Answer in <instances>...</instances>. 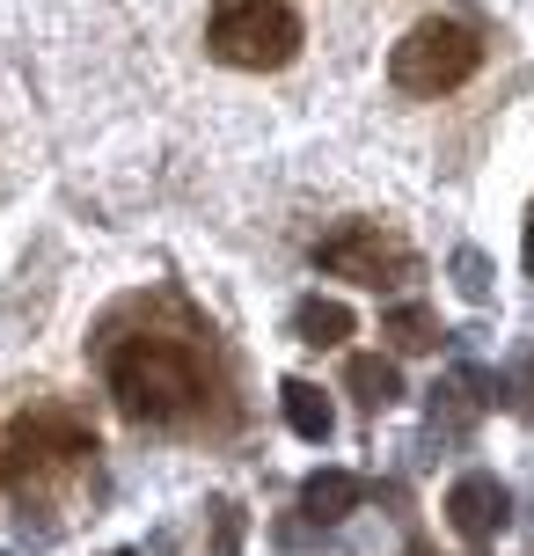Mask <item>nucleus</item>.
Listing matches in <instances>:
<instances>
[{
    "instance_id": "obj_7",
    "label": "nucleus",
    "mask_w": 534,
    "mask_h": 556,
    "mask_svg": "<svg viewBox=\"0 0 534 556\" xmlns=\"http://www.w3.org/2000/svg\"><path fill=\"white\" fill-rule=\"evenodd\" d=\"M366 498V483L352 469H315L308 483H301V513L308 520H322V528H338V520H352Z\"/></svg>"
},
{
    "instance_id": "obj_1",
    "label": "nucleus",
    "mask_w": 534,
    "mask_h": 556,
    "mask_svg": "<svg viewBox=\"0 0 534 556\" xmlns=\"http://www.w3.org/2000/svg\"><path fill=\"white\" fill-rule=\"evenodd\" d=\"M103 381L132 425H191L213 395V366L198 352V330H132L103 344Z\"/></svg>"
},
{
    "instance_id": "obj_11",
    "label": "nucleus",
    "mask_w": 534,
    "mask_h": 556,
    "mask_svg": "<svg viewBox=\"0 0 534 556\" xmlns=\"http://www.w3.org/2000/svg\"><path fill=\"white\" fill-rule=\"evenodd\" d=\"M381 337H395V352H432V344H440V323H432V307L403 301V307L381 315Z\"/></svg>"
},
{
    "instance_id": "obj_2",
    "label": "nucleus",
    "mask_w": 534,
    "mask_h": 556,
    "mask_svg": "<svg viewBox=\"0 0 534 556\" xmlns=\"http://www.w3.org/2000/svg\"><path fill=\"white\" fill-rule=\"evenodd\" d=\"M205 52L242 74H279L301 52V15L285 0H220L205 23Z\"/></svg>"
},
{
    "instance_id": "obj_14",
    "label": "nucleus",
    "mask_w": 534,
    "mask_h": 556,
    "mask_svg": "<svg viewBox=\"0 0 534 556\" xmlns=\"http://www.w3.org/2000/svg\"><path fill=\"white\" fill-rule=\"evenodd\" d=\"M520 256H527V278H534V213H527V250H520Z\"/></svg>"
},
{
    "instance_id": "obj_6",
    "label": "nucleus",
    "mask_w": 534,
    "mask_h": 556,
    "mask_svg": "<svg viewBox=\"0 0 534 556\" xmlns=\"http://www.w3.org/2000/svg\"><path fill=\"white\" fill-rule=\"evenodd\" d=\"M506 520H512V491L498 483V476L469 469L447 491V528L461 534V542H498V534H506Z\"/></svg>"
},
{
    "instance_id": "obj_12",
    "label": "nucleus",
    "mask_w": 534,
    "mask_h": 556,
    "mask_svg": "<svg viewBox=\"0 0 534 556\" xmlns=\"http://www.w3.org/2000/svg\"><path fill=\"white\" fill-rule=\"evenodd\" d=\"M454 286L469 293V301H491V264L476 250H454Z\"/></svg>"
},
{
    "instance_id": "obj_9",
    "label": "nucleus",
    "mask_w": 534,
    "mask_h": 556,
    "mask_svg": "<svg viewBox=\"0 0 534 556\" xmlns=\"http://www.w3.org/2000/svg\"><path fill=\"white\" fill-rule=\"evenodd\" d=\"M279 403H285V425H293V432H301V440H330V432H338V410H330V403H322V389H315V381H285L279 389Z\"/></svg>"
},
{
    "instance_id": "obj_4",
    "label": "nucleus",
    "mask_w": 534,
    "mask_h": 556,
    "mask_svg": "<svg viewBox=\"0 0 534 556\" xmlns=\"http://www.w3.org/2000/svg\"><path fill=\"white\" fill-rule=\"evenodd\" d=\"M476 66H483L476 29H461V23H418L389 52V81L403 88V96H447V88H461Z\"/></svg>"
},
{
    "instance_id": "obj_10",
    "label": "nucleus",
    "mask_w": 534,
    "mask_h": 556,
    "mask_svg": "<svg viewBox=\"0 0 534 556\" xmlns=\"http://www.w3.org/2000/svg\"><path fill=\"white\" fill-rule=\"evenodd\" d=\"M293 337L301 344H344L352 337V307L344 301H301L293 307Z\"/></svg>"
},
{
    "instance_id": "obj_3",
    "label": "nucleus",
    "mask_w": 534,
    "mask_h": 556,
    "mask_svg": "<svg viewBox=\"0 0 534 556\" xmlns=\"http://www.w3.org/2000/svg\"><path fill=\"white\" fill-rule=\"evenodd\" d=\"M88 454H96V432H88L74 410H59V403H37L8 425V440H0V483H44V476H66L81 469Z\"/></svg>"
},
{
    "instance_id": "obj_8",
    "label": "nucleus",
    "mask_w": 534,
    "mask_h": 556,
    "mask_svg": "<svg viewBox=\"0 0 534 556\" xmlns=\"http://www.w3.org/2000/svg\"><path fill=\"white\" fill-rule=\"evenodd\" d=\"M344 389L359 395L366 410H389V403H403V374H395V359H381V352H359V359L344 366Z\"/></svg>"
},
{
    "instance_id": "obj_13",
    "label": "nucleus",
    "mask_w": 534,
    "mask_h": 556,
    "mask_svg": "<svg viewBox=\"0 0 534 556\" xmlns=\"http://www.w3.org/2000/svg\"><path fill=\"white\" fill-rule=\"evenodd\" d=\"M213 549L220 556L242 549V505H213Z\"/></svg>"
},
{
    "instance_id": "obj_5",
    "label": "nucleus",
    "mask_w": 534,
    "mask_h": 556,
    "mask_svg": "<svg viewBox=\"0 0 534 556\" xmlns=\"http://www.w3.org/2000/svg\"><path fill=\"white\" fill-rule=\"evenodd\" d=\"M315 264L330 278H352V286H403L418 278V250L381 220H344L315 242Z\"/></svg>"
},
{
    "instance_id": "obj_15",
    "label": "nucleus",
    "mask_w": 534,
    "mask_h": 556,
    "mask_svg": "<svg viewBox=\"0 0 534 556\" xmlns=\"http://www.w3.org/2000/svg\"><path fill=\"white\" fill-rule=\"evenodd\" d=\"M117 556H132V549H117Z\"/></svg>"
}]
</instances>
